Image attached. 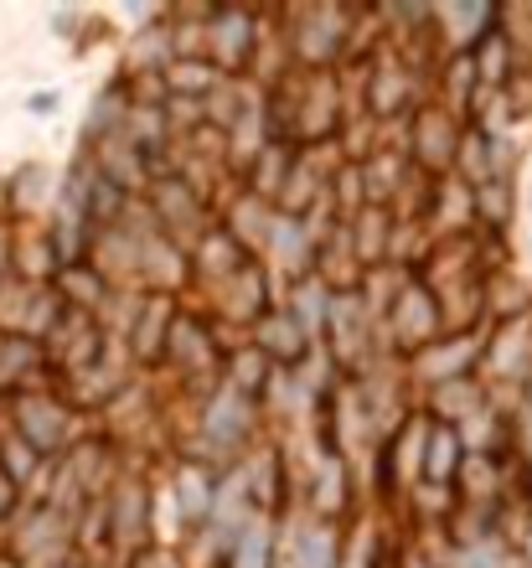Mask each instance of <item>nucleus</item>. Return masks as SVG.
Here are the masks:
<instances>
[{"instance_id":"obj_3","label":"nucleus","mask_w":532,"mask_h":568,"mask_svg":"<svg viewBox=\"0 0 532 568\" xmlns=\"http://www.w3.org/2000/svg\"><path fill=\"white\" fill-rule=\"evenodd\" d=\"M177 78H181V83H177L181 93H202V89H208V83H212V78H218V73H212L208 62H177Z\"/></svg>"},{"instance_id":"obj_2","label":"nucleus","mask_w":532,"mask_h":568,"mask_svg":"<svg viewBox=\"0 0 532 568\" xmlns=\"http://www.w3.org/2000/svg\"><path fill=\"white\" fill-rule=\"evenodd\" d=\"M455 449H460V434L450 429V424H440V429H434V460L424 465L429 476H434V480H450V476H460V465H465V460H460Z\"/></svg>"},{"instance_id":"obj_4","label":"nucleus","mask_w":532,"mask_h":568,"mask_svg":"<svg viewBox=\"0 0 532 568\" xmlns=\"http://www.w3.org/2000/svg\"><path fill=\"white\" fill-rule=\"evenodd\" d=\"M11 507H16V480L6 476V470H0V517H6Z\"/></svg>"},{"instance_id":"obj_1","label":"nucleus","mask_w":532,"mask_h":568,"mask_svg":"<svg viewBox=\"0 0 532 568\" xmlns=\"http://www.w3.org/2000/svg\"><path fill=\"white\" fill-rule=\"evenodd\" d=\"M253 331H259V352H264V357L290 362V357L305 352V336H300V315L295 311H264Z\"/></svg>"}]
</instances>
